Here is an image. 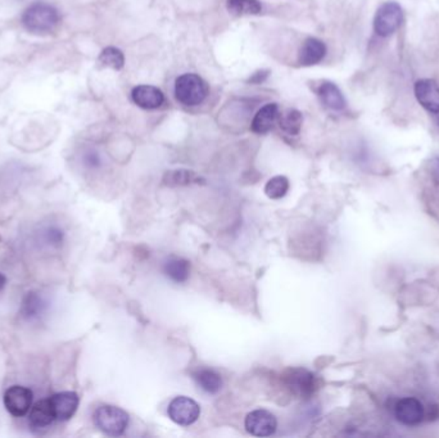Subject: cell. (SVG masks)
I'll use <instances>...</instances> for the list:
<instances>
[{
    "mask_svg": "<svg viewBox=\"0 0 439 438\" xmlns=\"http://www.w3.org/2000/svg\"><path fill=\"white\" fill-rule=\"evenodd\" d=\"M202 176L195 174L190 170H170L163 176V184L168 187H182V185H192V184H204Z\"/></svg>",
    "mask_w": 439,
    "mask_h": 438,
    "instance_id": "44dd1931",
    "label": "cell"
},
{
    "mask_svg": "<svg viewBox=\"0 0 439 438\" xmlns=\"http://www.w3.org/2000/svg\"><path fill=\"white\" fill-rule=\"evenodd\" d=\"M168 417L176 425L188 427L194 425L201 415V408L193 398L187 396L175 397L168 405Z\"/></svg>",
    "mask_w": 439,
    "mask_h": 438,
    "instance_id": "8992f818",
    "label": "cell"
},
{
    "mask_svg": "<svg viewBox=\"0 0 439 438\" xmlns=\"http://www.w3.org/2000/svg\"><path fill=\"white\" fill-rule=\"evenodd\" d=\"M437 115H438V117H437V125L439 126V113H437Z\"/></svg>",
    "mask_w": 439,
    "mask_h": 438,
    "instance_id": "f1b7e54d",
    "label": "cell"
},
{
    "mask_svg": "<svg viewBox=\"0 0 439 438\" xmlns=\"http://www.w3.org/2000/svg\"><path fill=\"white\" fill-rule=\"evenodd\" d=\"M209 83L195 74H184L175 81V98L185 107L202 105L209 97Z\"/></svg>",
    "mask_w": 439,
    "mask_h": 438,
    "instance_id": "7a4b0ae2",
    "label": "cell"
},
{
    "mask_svg": "<svg viewBox=\"0 0 439 438\" xmlns=\"http://www.w3.org/2000/svg\"><path fill=\"white\" fill-rule=\"evenodd\" d=\"M21 22L28 33L34 35H48L58 28L61 16L53 6L39 1L31 4L23 12Z\"/></svg>",
    "mask_w": 439,
    "mask_h": 438,
    "instance_id": "6da1fadb",
    "label": "cell"
},
{
    "mask_svg": "<svg viewBox=\"0 0 439 438\" xmlns=\"http://www.w3.org/2000/svg\"><path fill=\"white\" fill-rule=\"evenodd\" d=\"M52 409L54 411L56 420L67 422L75 415L80 403V397L76 392H59L49 398Z\"/></svg>",
    "mask_w": 439,
    "mask_h": 438,
    "instance_id": "7c38bea8",
    "label": "cell"
},
{
    "mask_svg": "<svg viewBox=\"0 0 439 438\" xmlns=\"http://www.w3.org/2000/svg\"><path fill=\"white\" fill-rule=\"evenodd\" d=\"M281 381L292 395L303 400L314 396L315 392L319 388L316 376L307 369H288L281 376Z\"/></svg>",
    "mask_w": 439,
    "mask_h": 438,
    "instance_id": "277c9868",
    "label": "cell"
},
{
    "mask_svg": "<svg viewBox=\"0 0 439 438\" xmlns=\"http://www.w3.org/2000/svg\"><path fill=\"white\" fill-rule=\"evenodd\" d=\"M98 62L100 63L103 67L119 71L122 70L125 66V56L119 49L115 48V47H107L99 54Z\"/></svg>",
    "mask_w": 439,
    "mask_h": 438,
    "instance_id": "603a6c76",
    "label": "cell"
},
{
    "mask_svg": "<svg viewBox=\"0 0 439 438\" xmlns=\"http://www.w3.org/2000/svg\"><path fill=\"white\" fill-rule=\"evenodd\" d=\"M269 76H270V71L258 70L254 74H252V76H250L247 83H252V85H259V83H265Z\"/></svg>",
    "mask_w": 439,
    "mask_h": 438,
    "instance_id": "4316f807",
    "label": "cell"
},
{
    "mask_svg": "<svg viewBox=\"0 0 439 438\" xmlns=\"http://www.w3.org/2000/svg\"><path fill=\"white\" fill-rule=\"evenodd\" d=\"M289 190V180L286 176H274L265 185V193L271 200H280L286 197Z\"/></svg>",
    "mask_w": 439,
    "mask_h": 438,
    "instance_id": "d4e9b609",
    "label": "cell"
},
{
    "mask_svg": "<svg viewBox=\"0 0 439 438\" xmlns=\"http://www.w3.org/2000/svg\"><path fill=\"white\" fill-rule=\"evenodd\" d=\"M414 93L418 105L426 111L439 113V85L432 79H420L414 86Z\"/></svg>",
    "mask_w": 439,
    "mask_h": 438,
    "instance_id": "8fae6325",
    "label": "cell"
},
{
    "mask_svg": "<svg viewBox=\"0 0 439 438\" xmlns=\"http://www.w3.org/2000/svg\"><path fill=\"white\" fill-rule=\"evenodd\" d=\"M327 52L328 49H327L325 42H321L320 39H316V38H308L300 47L298 62L300 66H305V67L319 64L327 56Z\"/></svg>",
    "mask_w": 439,
    "mask_h": 438,
    "instance_id": "5bb4252c",
    "label": "cell"
},
{
    "mask_svg": "<svg viewBox=\"0 0 439 438\" xmlns=\"http://www.w3.org/2000/svg\"><path fill=\"white\" fill-rule=\"evenodd\" d=\"M229 12L235 16H254L262 12L259 0H228Z\"/></svg>",
    "mask_w": 439,
    "mask_h": 438,
    "instance_id": "cb8c5ba5",
    "label": "cell"
},
{
    "mask_svg": "<svg viewBox=\"0 0 439 438\" xmlns=\"http://www.w3.org/2000/svg\"><path fill=\"white\" fill-rule=\"evenodd\" d=\"M163 272L175 283H185L190 274V264L185 258L171 256L163 263Z\"/></svg>",
    "mask_w": 439,
    "mask_h": 438,
    "instance_id": "ac0fdd59",
    "label": "cell"
},
{
    "mask_svg": "<svg viewBox=\"0 0 439 438\" xmlns=\"http://www.w3.org/2000/svg\"><path fill=\"white\" fill-rule=\"evenodd\" d=\"M278 120H279V105L276 103H269V105H264L256 113L254 119L252 121V132H256L258 135L267 134V132H271L274 126L276 125Z\"/></svg>",
    "mask_w": 439,
    "mask_h": 438,
    "instance_id": "2e32d148",
    "label": "cell"
},
{
    "mask_svg": "<svg viewBox=\"0 0 439 438\" xmlns=\"http://www.w3.org/2000/svg\"><path fill=\"white\" fill-rule=\"evenodd\" d=\"M245 430L256 437H270L278 428V420L274 414L265 409L252 411L245 417Z\"/></svg>",
    "mask_w": 439,
    "mask_h": 438,
    "instance_id": "ba28073f",
    "label": "cell"
},
{
    "mask_svg": "<svg viewBox=\"0 0 439 438\" xmlns=\"http://www.w3.org/2000/svg\"><path fill=\"white\" fill-rule=\"evenodd\" d=\"M193 378L198 384V387L209 395H216L223 387L221 376L213 369H199L193 373Z\"/></svg>",
    "mask_w": 439,
    "mask_h": 438,
    "instance_id": "d6986e66",
    "label": "cell"
},
{
    "mask_svg": "<svg viewBox=\"0 0 439 438\" xmlns=\"http://www.w3.org/2000/svg\"><path fill=\"white\" fill-rule=\"evenodd\" d=\"M394 417L401 425L407 427L418 425L424 420L426 410L423 403L415 397H404L394 406Z\"/></svg>",
    "mask_w": 439,
    "mask_h": 438,
    "instance_id": "9c48e42d",
    "label": "cell"
},
{
    "mask_svg": "<svg viewBox=\"0 0 439 438\" xmlns=\"http://www.w3.org/2000/svg\"><path fill=\"white\" fill-rule=\"evenodd\" d=\"M83 162H84L85 167H88L89 170H97L102 166L100 154L94 149H89L85 152L84 156H83Z\"/></svg>",
    "mask_w": 439,
    "mask_h": 438,
    "instance_id": "484cf974",
    "label": "cell"
},
{
    "mask_svg": "<svg viewBox=\"0 0 439 438\" xmlns=\"http://www.w3.org/2000/svg\"><path fill=\"white\" fill-rule=\"evenodd\" d=\"M316 93L317 97L320 98L321 103L332 111L341 112L347 107L346 98L341 89L332 81H321Z\"/></svg>",
    "mask_w": 439,
    "mask_h": 438,
    "instance_id": "9a60e30c",
    "label": "cell"
},
{
    "mask_svg": "<svg viewBox=\"0 0 439 438\" xmlns=\"http://www.w3.org/2000/svg\"><path fill=\"white\" fill-rule=\"evenodd\" d=\"M404 20L402 8L396 1H385L377 8L374 17V31L380 38H388L397 31Z\"/></svg>",
    "mask_w": 439,
    "mask_h": 438,
    "instance_id": "5b68a950",
    "label": "cell"
},
{
    "mask_svg": "<svg viewBox=\"0 0 439 438\" xmlns=\"http://www.w3.org/2000/svg\"><path fill=\"white\" fill-rule=\"evenodd\" d=\"M48 299L42 293L30 291L22 299L20 316L28 323H37L48 313Z\"/></svg>",
    "mask_w": 439,
    "mask_h": 438,
    "instance_id": "30bf717a",
    "label": "cell"
},
{
    "mask_svg": "<svg viewBox=\"0 0 439 438\" xmlns=\"http://www.w3.org/2000/svg\"><path fill=\"white\" fill-rule=\"evenodd\" d=\"M278 124H279L281 132H286V135L297 137L302 129L303 116L298 110H288L279 115Z\"/></svg>",
    "mask_w": 439,
    "mask_h": 438,
    "instance_id": "7402d4cb",
    "label": "cell"
},
{
    "mask_svg": "<svg viewBox=\"0 0 439 438\" xmlns=\"http://www.w3.org/2000/svg\"><path fill=\"white\" fill-rule=\"evenodd\" d=\"M93 417L97 428L113 437L124 434L130 422L129 414L125 410L112 405L99 406L97 410L94 411Z\"/></svg>",
    "mask_w": 439,
    "mask_h": 438,
    "instance_id": "3957f363",
    "label": "cell"
},
{
    "mask_svg": "<svg viewBox=\"0 0 439 438\" xmlns=\"http://www.w3.org/2000/svg\"><path fill=\"white\" fill-rule=\"evenodd\" d=\"M134 103L143 110H157L165 103L163 93L152 85H139L131 91Z\"/></svg>",
    "mask_w": 439,
    "mask_h": 438,
    "instance_id": "4fadbf2b",
    "label": "cell"
},
{
    "mask_svg": "<svg viewBox=\"0 0 439 438\" xmlns=\"http://www.w3.org/2000/svg\"><path fill=\"white\" fill-rule=\"evenodd\" d=\"M33 391L23 386L9 387L4 396L3 403L11 415L16 417H25L33 408Z\"/></svg>",
    "mask_w": 439,
    "mask_h": 438,
    "instance_id": "52a82bcc",
    "label": "cell"
},
{
    "mask_svg": "<svg viewBox=\"0 0 439 438\" xmlns=\"http://www.w3.org/2000/svg\"><path fill=\"white\" fill-rule=\"evenodd\" d=\"M6 284H7V278H6V275H4V274H1V272H0V293H1L3 289H4Z\"/></svg>",
    "mask_w": 439,
    "mask_h": 438,
    "instance_id": "83f0119b",
    "label": "cell"
},
{
    "mask_svg": "<svg viewBox=\"0 0 439 438\" xmlns=\"http://www.w3.org/2000/svg\"><path fill=\"white\" fill-rule=\"evenodd\" d=\"M64 238H66L64 230L56 224H49L42 226L37 234V241L42 243V247L48 250H61L64 243Z\"/></svg>",
    "mask_w": 439,
    "mask_h": 438,
    "instance_id": "ffe728a7",
    "label": "cell"
},
{
    "mask_svg": "<svg viewBox=\"0 0 439 438\" xmlns=\"http://www.w3.org/2000/svg\"><path fill=\"white\" fill-rule=\"evenodd\" d=\"M54 420H56V415L52 409L49 398L36 403L30 410L28 425L33 430H45L53 425Z\"/></svg>",
    "mask_w": 439,
    "mask_h": 438,
    "instance_id": "e0dca14e",
    "label": "cell"
}]
</instances>
